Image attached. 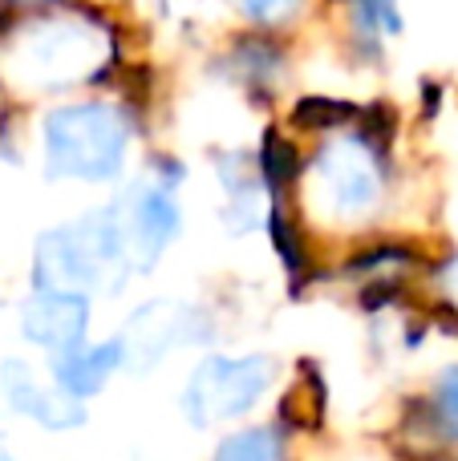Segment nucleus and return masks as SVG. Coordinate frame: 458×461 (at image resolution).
Listing matches in <instances>:
<instances>
[{
    "mask_svg": "<svg viewBox=\"0 0 458 461\" xmlns=\"http://www.w3.org/2000/svg\"><path fill=\"white\" fill-rule=\"evenodd\" d=\"M256 170H260V183H264V191L272 194V199H280L284 186L297 183V175H300V154H297V146H292L289 138H280V134H268L264 146H260Z\"/></svg>",
    "mask_w": 458,
    "mask_h": 461,
    "instance_id": "obj_14",
    "label": "nucleus"
},
{
    "mask_svg": "<svg viewBox=\"0 0 458 461\" xmlns=\"http://www.w3.org/2000/svg\"><path fill=\"white\" fill-rule=\"evenodd\" d=\"M438 292H443V300L451 303V308H458V255H451V259L438 267Z\"/></svg>",
    "mask_w": 458,
    "mask_h": 461,
    "instance_id": "obj_18",
    "label": "nucleus"
},
{
    "mask_svg": "<svg viewBox=\"0 0 458 461\" xmlns=\"http://www.w3.org/2000/svg\"><path fill=\"white\" fill-rule=\"evenodd\" d=\"M430 413L443 438H458V365L438 373L435 393H430Z\"/></svg>",
    "mask_w": 458,
    "mask_h": 461,
    "instance_id": "obj_17",
    "label": "nucleus"
},
{
    "mask_svg": "<svg viewBox=\"0 0 458 461\" xmlns=\"http://www.w3.org/2000/svg\"><path fill=\"white\" fill-rule=\"evenodd\" d=\"M118 373H126V352H122V340L110 336L102 344H78V348L61 352V357H49V381L61 393L78 401H89L97 393H105V384Z\"/></svg>",
    "mask_w": 458,
    "mask_h": 461,
    "instance_id": "obj_10",
    "label": "nucleus"
},
{
    "mask_svg": "<svg viewBox=\"0 0 458 461\" xmlns=\"http://www.w3.org/2000/svg\"><path fill=\"white\" fill-rule=\"evenodd\" d=\"M0 461H16V457H13V454H8V449H5V446H0Z\"/></svg>",
    "mask_w": 458,
    "mask_h": 461,
    "instance_id": "obj_20",
    "label": "nucleus"
},
{
    "mask_svg": "<svg viewBox=\"0 0 458 461\" xmlns=\"http://www.w3.org/2000/svg\"><path fill=\"white\" fill-rule=\"evenodd\" d=\"M21 336L32 348L61 357V352L86 344L89 336V295L65 292V287H32V295H24L21 312H16Z\"/></svg>",
    "mask_w": 458,
    "mask_h": 461,
    "instance_id": "obj_8",
    "label": "nucleus"
},
{
    "mask_svg": "<svg viewBox=\"0 0 458 461\" xmlns=\"http://www.w3.org/2000/svg\"><path fill=\"white\" fill-rule=\"evenodd\" d=\"M357 110L362 105L353 102H341V97H329V94H308L300 97L297 105H292V126L300 130H316V134H337V130H345L349 122L357 118Z\"/></svg>",
    "mask_w": 458,
    "mask_h": 461,
    "instance_id": "obj_13",
    "label": "nucleus"
},
{
    "mask_svg": "<svg viewBox=\"0 0 458 461\" xmlns=\"http://www.w3.org/2000/svg\"><path fill=\"white\" fill-rule=\"evenodd\" d=\"M118 340L122 352H126V373H154L170 352L187 348V344H211L215 324L195 303L151 300L138 312H130L126 332Z\"/></svg>",
    "mask_w": 458,
    "mask_h": 461,
    "instance_id": "obj_7",
    "label": "nucleus"
},
{
    "mask_svg": "<svg viewBox=\"0 0 458 461\" xmlns=\"http://www.w3.org/2000/svg\"><path fill=\"white\" fill-rule=\"evenodd\" d=\"M211 461H284V438L276 429H264V425L240 429L219 441Z\"/></svg>",
    "mask_w": 458,
    "mask_h": 461,
    "instance_id": "obj_15",
    "label": "nucleus"
},
{
    "mask_svg": "<svg viewBox=\"0 0 458 461\" xmlns=\"http://www.w3.org/2000/svg\"><path fill=\"white\" fill-rule=\"evenodd\" d=\"M105 57H110V37L102 24L69 13L24 21L0 41V69L16 89L29 94H61L69 86L97 81Z\"/></svg>",
    "mask_w": 458,
    "mask_h": 461,
    "instance_id": "obj_1",
    "label": "nucleus"
},
{
    "mask_svg": "<svg viewBox=\"0 0 458 461\" xmlns=\"http://www.w3.org/2000/svg\"><path fill=\"white\" fill-rule=\"evenodd\" d=\"M0 397L16 417L41 425L45 433H73L86 425V401L61 393L53 381H37L24 360H0Z\"/></svg>",
    "mask_w": 458,
    "mask_h": 461,
    "instance_id": "obj_9",
    "label": "nucleus"
},
{
    "mask_svg": "<svg viewBox=\"0 0 458 461\" xmlns=\"http://www.w3.org/2000/svg\"><path fill=\"white\" fill-rule=\"evenodd\" d=\"M130 113L114 102H65L41 122V158L53 183H118L130 158Z\"/></svg>",
    "mask_w": 458,
    "mask_h": 461,
    "instance_id": "obj_3",
    "label": "nucleus"
},
{
    "mask_svg": "<svg viewBox=\"0 0 458 461\" xmlns=\"http://www.w3.org/2000/svg\"><path fill=\"white\" fill-rule=\"evenodd\" d=\"M345 29L357 57L381 61V45L389 37H402V5L398 0H345Z\"/></svg>",
    "mask_w": 458,
    "mask_h": 461,
    "instance_id": "obj_12",
    "label": "nucleus"
},
{
    "mask_svg": "<svg viewBox=\"0 0 458 461\" xmlns=\"http://www.w3.org/2000/svg\"><path fill=\"white\" fill-rule=\"evenodd\" d=\"M8 5H53V0H8Z\"/></svg>",
    "mask_w": 458,
    "mask_h": 461,
    "instance_id": "obj_19",
    "label": "nucleus"
},
{
    "mask_svg": "<svg viewBox=\"0 0 458 461\" xmlns=\"http://www.w3.org/2000/svg\"><path fill=\"white\" fill-rule=\"evenodd\" d=\"M179 186H183V167L179 162H159L154 175L138 178L126 186L114 211H118L122 243H126L130 267L138 276H151L167 247L183 230V207H179Z\"/></svg>",
    "mask_w": 458,
    "mask_h": 461,
    "instance_id": "obj_6",
    "label": "nucleus"
},
{
    "mask_svg": "<svg viewBox=\"0 0 458 461\" xmlns=\"http://www.w3.org/2000/svg\"><path fill=\"white\" fill-rule=\"evenodd\" d=\"M386 138L365 130L362 122L353 134L329 138L308 162V203L325 223H370L386 199Z\"/></svg>",
    "mask_w": 458,
    "mask_h": 461,
    "instance_id": "obj_4",
    "label": "nucleus"
},
{
    "mask_svg": "<svg viewBox=\"0 0 458 461\" xmlns=\"http://www.w3.org/2000/svg\"><path fill=\"white\" fill-rule=\"evenodd\" d=\"M130 276H134V267H130L126 243H122L114 203L41 230L32 243V287L118 295Z\"/></svg>",
    "mask_w": 458,
    "mask_h": 461,
    "instance_id": "obj_2",
    "label": "nucleus"
},
{
    "mask_svg": "<svg viewBox=\"0 0 458 461\" xmlns=\"http://www.w3.org/2000/svg\"><path fill=\"white\" fill-rule=\"evenodd\" d=\"M252 29H268V32H280L305 13V0H227Z\"/></svg>",
    "mask_w": 458,
    "mask_h": 461,
    "instance_id": "obj_16",
    "label": "nucleus"
},
{
    "mask_svg": "<svg viewBox=\"0 0 458 461\" xmlns=\"http://www.w3.org/2000/svg\"><path fill=\"white\" fill-rule=\"evenodd\" d=\"M272 360L248 352V357H203L187 373L179 409H183L191 429H211V425L248 417L272 389Z\"/></svg>",
    "mask_w": 458,
    "mask_h": 461,
    "instance_id": "obj_5",
    "label": "nucleus"
},
{
    "mask_svg": "<svg viewBox=\"0 0 458 461\" xmlns=\"http://www.w3.org/2000/svg\"><path fill=\"white\" fill-rule=\"evenodd\" d=\"M224 69H227V81L252 89L256 97H272V89L280 86L284 73H289V49L268 29L240 32L224 57Z\"/></svg>",
    "mask_w": 458,
    "mask_h": 461,
    "instance_id": "obj_11",
    "label": "nucleus"
}]
</instances>
